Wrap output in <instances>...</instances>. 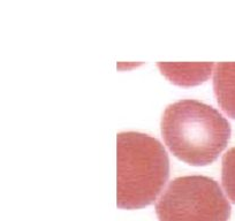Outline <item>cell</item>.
I'll return each instance as SVG.
<instances>
[{"label":"cell","mask_w":235,"mask_h":221,"mask_svg":"<svg viewBox=\"0 0 235 221\" xmlns=\"http://www.w3.org/2000/svg\"><path fill=\"white\" fill-rule=\"evenodd\" d=\"M118 207L141 208L154 202L170 174L164 146L143 132L123 131L117 136Z\"/></svg>","instance_id":"obj_2"},{"label":"cell","mask_w":235,"mask_h":221,"mask_svg":"<svg viewBox=\"0 0 235 221\" xmlns=\"http://www.w3.org/2000/svg\"><path fill=\"white\" fill-rule=\"evenodd\" d=\"M221 181L226 193L235 204V147L228 150L222 157Z\"/></svg>","instance_id":"obj_5"},{"label":"cell","mask_w":235,"mask_h":221,"mask_svg":"<svg viewBox=\"0 0 235 221\" xmlns=\"http://www.w3.org/2000/svg\"><path fill=\"white\" fill-rule=\"evenodd\" d=\"M156 212L159 221H228L231 204L213 178L187 175L170 182Z\"/></svg>","instance_id":"obj_3"},{"label":"cell","mask_w":235,"mask_h":221,"mask_svg":"<svg viewBox=\"0 0 235 221\" xmlns=\"http://www.w3.org/2000/svg\"><path fill=\"white\" fill-rule=\"evenodd\" d=\"M213 89L220 107L235 119V62H220L216 66Z\"/></svg>","instance_id":"obj_4"},{"label":"cell","mask_w":235,"mask_h":221,"mask_svg":"<svg viewBox=\"0 0 235 221\" xmlns=\"http://www.w3.org/2000/svg\"><path fill=\"white\" fill-rule=\"evenodd\" d=\"M160 128L172 153L195 166L213 162L231 137V125L220 112L194 99L170 104L164 110Z\"/></svg>","instance_id":"obj_1"}]
</instances>
